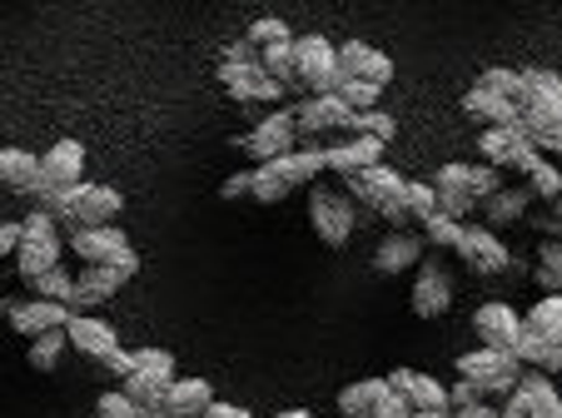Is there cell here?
Segmentation results:
<instances>
[{"label": "cell", "instance_id": "1", "mask_svg": "<svg viewBox=\"0 0 562 418\" xmlns=\"http://www.w3.org/2000/svg\"><path fill=\"white\" fill-rule=\"evenodd\" d=\"M518 125L538 145L552 129H562V76L552 70H518Z\"/></svg>", "mask_w": 562, "mask_h": 418}, {"label": "cell", "instance_id": "2", "mask_svg": "<svg viewBox=\"0 0 562 418\" xmlns=\"http://www.w3.org/2000/svg\"><path fill=\"white\" fill-rule=\"evenodd\" d=\"M120 210H125V194L110 190V184H75L65 194H50L45 200V215L55 225H70V229H100V225H115Z\"/></svg>", "mask_w": 562, "mask_h": 418}, {"label": "cell", "instance_id": "3", "mask_svg": "<svg viewBox=\"0 0 562 418\" xmlns=\"http://www.w3.org/2000/svg\"><path fill=\"white\" fill-rule=\"evenodd\" d=\"M344 190H349V200H363L373 215H383L393 229L408 225V210H404L408 180L398 170H389V165H373V170H363V174H349V180H344Z\"/></svg>", "mask_w": 562, "mask_h": 418}, {"label": "cell", "instance_id": "4", "mask_svg": "<svg viewBox=\"0 0 562 418\" xmlns=\"http://www.w3.org/2000/svg\"><path fill=\"white\" fill-rule=\"evenodd\" d=\"M60 225H55L45 210H35V215L21 219V249H15V269H21L25 284H35L41 274H50V269H60Z\"/></svg>", "mask_w": 562, "mask_h": 418}, {"label": "cell", "instance_id": "5", "mask_svg": "<svg viewBox=\"0 0 562 418\" xmlns=\"http://www.w3.org/2000/svg\"><path fill=\"white\" fill-rule=\"evenodd\" d=\"M70 249L86 259V264H110V269H120L125 279L139 274V255L130 249V239H125V229H120V225L70 229Z\"/></svg>", "mask_w": 562, "mask_h": 418}, {"label": "cell", "instance_id": "6", "mask_svg": "<svg viewBox=\"0 0 562 418\" xmlns=\"http://www.w3.org/2000/svg\"><path fill=\"white\" fill-rule=\"evenodd\" d=\"M308 225H314V235L324 239L329 249H344V245L353 239V225H359V210H353L349 194L314 184V190H308Z\"/></svg>", "mask_w": 562, "mask_h": 418}, {"label": "cell", "instance_id": "7", "mask_svg": "<svg viewBox=\"0 0 562 418\" xmlns=\"http://www.w3.org/2000/svg\"><path fill=\"white\" fill-rule=\"evenodd\" d=\"M294 70L299 86H308L314 95H339V45L324 35H299L294 41Z\"/></svg>", "mask_w": 562, "mask_h": 418}, {"label": "cell", "instance_id": "8", "mask_svg": "<svg viewBox=\"0 0 562 418\" xmlns=\"http://www.w3.org/2000/svg\"><path fill=\"white\" fill-rule=\"evenodd\" d=\"M458 379L477 384V388H483V398H488V394L508 398L513 388H518V379H522V364L513 354H503V349H483V343H477L473 354L458 359Z\"/></svg>", "mask_w": 562, "mask_h": 418}, {"label": "cell", "instance_id": "9", "mask_svg": "<svg viewBox=\"0 0 562 418\" xmlns=\"http://www.w3.org/2000/svg\"><path fill=\"white\" fill-rule=\"evenodd\" d=\"M294 139H299V120H294V110H269L265 120H259L249 135H234V145L249 155V160H259V165H274V160H284L289 150H294Z\"/></svg>", "mask_w": 562, "mask_h": 418}, {"label": "cell", "instance_id": "10", "mask_svg": "<svg viewBox=\"0 0 562 418\" xmlns=\"http://www.w3.org/2000/svg\"><path fill=\"white\" fill-rule=\"evenodd\" d=\"M477 150H483V165H493V170H522L528 174L532 165L542 160V150L532 145L528 135H522V125H493L477 135Z\"/></svg>", "mask_w": 562, "mask_h": 418}, {"label": "cell", "instance_id": "11", "mask_svg": "<svg viewBox=\"0 0 562 418\" xmlns=\"http://www.w3.org/2000/svg\"><path fill=\"white\" fill-rule=\"evenodd\" d=\"M0 319H11V329L25 334V339H41V334L65 329L75 319V309L50 300H0Z\"/></svg>", "mask_w": 562, "mask_h": 418}, {"label": "cell", "instance_id": "12", "mask_svg": "<svg viewBox=\"0 0 562 418\" xmlns=\"http://www.w3.org/2000/svg\"><path fill=\"white\" fill-rule=\"evenodd\" d=\"M41 180H45V200L75 190V184H86V145H80V139H55L50 150L41 155Z\"/></svg>", "mask_w": 562, "mask_h": 418}, {"label": "cell", "instance_id": "13", "mask_svg": "<svg viewBox=\"0 0 562 418\" xmlns=\"http://www.w3.org/2000/svg\"><path fill=\"white\" fill-rule=\"evenodd\" d=\"M408 304H414L418 319H443V314L453 309V279H448V269L438 264V259H424V264L414 269V294H408Z\"/></svg>", "mask_w": 562, "mask_h": 418}, {"label": "cell", "instance_id": "14", "mask_svg": "<svg viewBox=\"0 0 562 418\" xmlns=\"http://www.w3.org/2000/svg\"><path fill=\"white\" fill-rule=\"evenodd\" d=\"M453 255L463 259L468 269H477V274H503V269H513L508 245H503L488 225H463V239H458Z\"/></svg>", "mask_w": 562, "mask_h": 418}, {"label": "cell", "instance_id": "15", "mask_svg": "<svg viewBox=\"0 0 562 418\" xmlns=\"http://www.w3.org/2000/svg\"><path fill=\"white\" fill-rule=\"evenodd\" d=\"M473 334L483 339V349H503V354H513L522 339V319L513 304L493 300V304H477L473 309Z\"/></svg>", "mask_w": 562, "mask_h": 418}, {"label": "cell", "instance_id": "16", "mask_svg": "<svg viewBox=\"0 0 562 418\" xmlns=\"http://www.w3.org/2000/svg\"><path fill=\"white\" fill-rule=\"evenodd\" d=\"M339 80H363V86H389L393 60L383 50H373L369 41H344L339 45Z\"/></svg>", "mask_w": 562, "mask_h": 418}, {"label": "cell", "instance_id": "17", "mask_svg": "<svg viewBox=\"0 0 562 418\" xmlns=\"http://www.w3.org/2000/svg\"><path fill=\"white\" fill-rule=\"evenodd\" d=\"M294 120H299V135L318 139V135H329V129H349L353 125V110L344 105L339 95H308L304 105L294 110Z\"/></svg>", "mask_w": 562, "mask_h": 418}, {"label": "cell", "instance_id": "18", "mask_svg": "<svg viewBox=\"0 0 562 418\" xmlns=\"http://www.w3.org/2000/svg\"><path fill=\"white\" fill-rule=\"evenodd\" d=\"M120 284H125V274H120V269H110V264H86L80 274H75V304H70V309H75V314L100 309V304H110V300L120 294Z\"/></svg>", "mask_w": 562, "mask_h": 418}, {"label": "cell", "instance_id": "19", "mask_svg": "<svg viewBox=\"0 0 562 418\" xmlns=\"http://www.w3.org/2000/svg\"><path fill=\"white\" fill-rule=\"evenodd\" d=\"M0 184H11L15 194H35L45 204V180H41V155L21 150V145H0Z\"/></svg>", "mask_w": 562, "mask_h": 418}, {"label": "cell", "instance_id": "20", "mask_svg": "<svg viewBox=\"0 0 562 418\" xmlns=\"http://www.w3.org/2000/svg\"><path fill=\"white\" fill-rule=\"evenodd\" d=\"M373 165H383V145L379 139H363V135H353V139H344V145H324V170H334V174H363V170H373Z\"/></svg>", "mask_w": 562, "mask_h": 418}, {"label": "cell", "instance_id": "21", "mask_svg": "<svg viewBox=\"0 0 562 418\" xmlns=\"http://www.w3.org/2000/svg\"><path fill=\"white\" fill-rule=\"evenodd\" d=\"M65 339L80 349L86 359H100L105 364L110 354L120 349V334H115V324H105V319H90V314H75L70 324H65Z\"/></svg>", "mask_w": 562, "mask_h": 418}, {"label": "cell", "instance_id": "22", "mask_svg": "<svg viewBox=\"0 0 562 418\" xmlns=\"http://www.w3.org/2000/svg\"><path fill=\"white\" fill-rule=\"evenodd\" d=\"M220 80L234 100H284V86L265 76V65H220Z\"/></svg>", "mask_w": 562, "mask_h": 418}, {"label": "cell", "instance_id": "23", "mask_svg": "<svg viewBox=\"0 0 562 418\" xmlns=\"http://www.w3.org/2000/svg\"><path fill=\"white\" fill-rule=\"evenodd\" d=\"M424 264V235H408V229H393L379 249H373V269L379 274H404V269Z\"/></svg>", "mask_w": 562, "mask_h": 418}, {"label": "cell", "instance_id": "24", "mask_svg": "<svg viewBox=\"0 0 562 418\" xmlns=\"http://www.w3.org/2000/svg\"><path fill=\"white\" fill-rule=\"evenodd\" d=\"M214 404L210 379H175L165 394V418H204Z\"/></svg>", "mask_w": 562, "mask_h": 418}, {"label": "cell", "instance_id": "25", "mask_svg": "<svg viewBox=\"0 0 562 418\" xmlns=\"http://www.w3.org/2000/svg\"><path fill=\"white\" fill-rule=\"evenodd\" d=\"M389 388L393 394H404L414 408H448V388L438 384L434 374H418V369H393Z\"/></svg>", "mask_w": 562, "mask_h": 418}, {"label": "cell", "instance_id": "26", "mask_svg": "<svg viewBox=\"0 0 562 418\" xmlns=\"http://www.w3.org/2000/svg\"><path fill=\"white\" fill-rule=\"evenodd\" d=\"M463 110L473 120H483V129H493V125H518V105H513L508 95H493V90H483V86H473L463 95Z\"/></svg>", "mask_w": 562, "mask_h": 418}, {"label": "cell", "instance_id": "27", "mask_svg": "<svg viewBox=\"0 0 562 418\" xmlns=\"http://www.w3.org/2000/svg\"><path fill=\"white\" fill-rule=\"evenodd\" d=\"M269 174H274L284 190H299V184H308L314 174H324V150H289L284 160L265 165Z\"/></svg>", "mask_w": 562, "mask_h": 418}, {"label": "cell", "instance_id": "28", "mask_svg": "<svg viewBox=\"0 0 562 418\" xmlns=\"http://www.w3.org/2000/svg\"><path fill=\"white\" fill-rule=\"evenodd\" d=\"M518 394L528 398V414H532V418H562V394L552 388L548 374H538V369H522Z\"/></svg>", "mask_w": 562, "mask_h": 418}, {"label": "cell", "instance_id": "29", "mask_svg": "<svg viewBox=\"0 0 562 418\" xmlns=\"http://www.w3.org/2000/svg\"><path fill=\"white\" fill-rule=\"evenodd\" d=\"M528 204H532V190H498L488 204H477V210H483V225L498 235L503 225H518V219H528Z\"/></svg>", "mask_w": 562, "mask_h": 418}, {"label": "cell", "instance_id": "30", "mask_svg": "<svg viewBox=\"0 0 562 418\" xmlns=\"http://www.w3.org/2000/svg\"><path fill=\"white\" fill-rule=\"evenodd\" d=\"M389 394V379H359V384L339 388V414L344 418H373L379 398Z\"/></svg>", "mask_w": 562, "mask_h": 418}, {"label": "cell", "instance_id": "31", "mask_svg": "<svg viewBox=\"0 0 562 418\" xmlns=\"http://www.w3.org/2000/svg\"><path fill=\"white\" fill-rule=\"evenodd\" d=\"M522 329L542 343H562V294H542V300L528 309Z\"/></svg>", "mask_w": 562, "mask_h": 418}, {"label": "cell", "instance_id": "32", "mask_svg": "<svg viewBox=\"0 0 562 418\" xmlns=\"http://www.w3.org/2000/svg\"><path fill=\"white\" fill-rule=\"evenodd\" d=\"M299 41V35H294ZM294 41H284V45H265V50H259V65H265V76L269 80H279V86H294L299 80V70H294Z\"/></svg>", "mask_w": 562, "mask_h": 418}, {"label": "cell", "instance_id": "33", "mask_svg": "<svg viewBox=\"0 0 562 418\" xmlns=\"http://www.w3.org/2000/svg\"><path fill=\"white\" fill-rule=\"evenodd\" d=\"M542 284V294H562V239H542L538 249V274H532Z\"/></svg>", "mask_w": 562, "mask_h": 418}, {"label": "cell", "instance_id": "34", "mask_svg": "<svg viewBox=\"0 0 562 418\" xmlns=\"http://www.w3.org/2000/svg\"><path fill=\"white\" fill-rule=\"evenodd\" d=\"M404 210H408V219L428 225V219L438 215V190H434V180H408V190H404Z\"/></svg>", "mask_w": 562, "mask_h": 418}, {"label": "cell", "instance_id": "35", "mask_svg": "<svg viewBox=\"0 0 562 418\" xmlns=\"http://www.w3.org/2000/svg\"><path fill=\"white\" fill-rule=\"evenodd\" d=\"M31 290H35V300H50V304H75V274L60 264V269H50V274H41V279H35Z\"/></svg>", "mask_w": 562, "mask_h": 418}, {"label": "cell", "instance_id": "36", "mask_svg": "<svg viewBox=\"0 0 562 418\" xmlns=\"http://www.w3.org/2000/svg\"><path fill=\"white\" fill-rule=\"evenodd\" d=\"M353 135H363V139H379V145H389L393 135H398V120L389 115V110H363V115H353Z\"/></svg>", "mask_w": 562, "mask_h": 418}, {"label": "cell", "instance_id": "37", "mask_svg": "<svg viewBox=\"0 0 562 418\" xmlns=\"http://www.w3.org/2000/svg\"><path fill=\"white\" fill-rule=\"evenodd\" d=\"M65 329H55V334H41V339H31V369H41V374H50L55 364H60V354H65Z\"/></svg>", "mask_w": 562, "mask_h": 418}, {"label": "cell", "instance_id": "38", "mask_svg": "<svg viewBox=\"0 0 562 418\" xmlns=\"http://www.w3.org/2000/svg\"><path fill=\"white\" fill-rule=\"evenodd\" d=\"M528 190H532V200H552V204H558L562 200V170L552 160H538L528 170Z\"/></svg>", "mask_w": 562, "mask_h": 418}, {"label": "cell", "instance_id": "39", "mask_svg": "<svg viewBox=\"0 0 562 418\" xmlns=\"http://www.w3.org/2000/svg\"><path fill=\"white\" fill-rule=\"evenodd\" d=\"M255 50H265V45H284V41H294V31H289V21H279V15H259L255 25H249V35H245Z\"/></svg>", "mask_w": 562, "mask_h": 418}, {"label": "cell", "instance_id": "40", "mask_svg": "<svg viewBox=\"0 0 562 418\" xmlns=\"http://www.w3.org/2000/svg\"><path fill=\"white\" fill-rule=\"evenodd\" d=\"M498 190H503V174L493 170V165H468V194H473L477 204H488Z\"/></svg>", "mask_w": 562, "mask_h": 418}, {"label": "cell", "instance_id": "41", "mask_svg": "<svg viewBox=\"0 0 562 418\" xmlns=\"http://www.w3.org/2000/svg\"><path fill=\"white\" fill-rule=\"evenodd\" d=\"M379 86H363V80H344L339 86V100L353 110V115H363V110H379Z\"/></svg>", "mask_w": 562, "mask_h": 418}, {"label": "cell", "instance_id": "42", "mask_svg": "<svg viewBox=\"0 0 562 418\" xmlns=\"http://www.w3.org/2000/svg\"><path fill=\"white\" fill-rule=\"evenodd\" d=\"M458 239H463V225L448 215H434L424 225V245H438V249H458Z\"/></svg>", "mask_w": 562, "mask_h": 418}, {"label": "cell", "instance_id": "43", "mask_svg": "<svg viewBox=\"0 0 562 418\" xmlns=\"http://www.w3.org/2000/svg\"><path fill=\"white\" fill-rule=\"evenodd\" d=\"M477 86L483 90H493V95H518V70H508V65H488V70H483V76H477ZM513 105H518V100H513Z\"/></svg>", "mask_w": 562, "mask_h": 418}, {"label": "cell", "instance_id": "44", "mask_svg": "<svg viewBox=\"0 0 562 418\" xmlns=\"http://www.w3.org/2000/svg\"><path fill=\"white\" fill-rule=\"evenodd\" d=\"M135 374L175 379V354H170V349H135Z\"/></svg>", "mask_w": 562, "mask_h": 418}, {"label": "cell", "instance_id": "45", "mask_svg": "<svg viewBox=\"0 0 562 418\" xmlns=\"http://www.w3.org/2000/svg\"><path fill=\"white\" fill-rule=\"evenodd\" d=\"M95 418H139V404L125 394V388H110V394H100Z\"/></svg>", "mask_w": 562, "mask_h": 418}, {"label": "cell", "instance_id": "46", "mask_svg": "<svg viewBox=\"0 0 562 418\" xmlns=\"http://www.w3.org/2000/svg\"><path fill=\"white\" fill-rule=\"evenodd\" d=\"M245 194H255V170H234L220 184V200H245Z\"/></svg>", "mask_w": 562, "mask_h": 418}, {"label": "cell", "instance_id": "47", "mask_svg": "<svg viewBox=\"0 0 562 418\" xmlns=\"http://www.w3.org/2000/svg\"><path fill=\"white\" fill-rule=\"evenodd\" d=\"M473 404H483V388L468 384V379H458V384L448 388V408L458 414V408H473Z\"/></svg>", "mask_w": 562, "mask_h": 418}, {"label": "cell", "instance_id": "48", "mask_svg": "<svg viewBox=\"0 0 562 418\" xmlns=\"http://www.w3.org/2000/svg\"><path fill=\"white\" fill-rule=\"evenodd\" d=\"M373 418H414V404H408L404 394H393V388H389V394L379 398V408H373Z\"/></svg>", "mask_w": 562, "mask_h": 418}, {"label": "cell", "instance_id": "49", "mask_svg": "<svg viewBox=\"0 0 562 418\" xmlns=\"http://www.w3.org/2000/svg\"><path fill=\"white\" fill-rule=\"evenodd\" d=\"M259 60V50L249 41H234V45H224V60L220 65H255Z\"/></svg>", "mask_w": 562, "mask_h": 418}, {"label": "cell", "instance_id": "50", "mask_svg": "<svg viewBox=\"0 0 562 418\" xmlns=\"http://www.w3.org/2000/svg\"><path fill=\"white\" fill-rule=\"evenodd\" d=\"M105 369L115 379H130V374H135V349H115V354L105 359Z\"/></svg>", "mask_w": 562, "mask_h": 418}, {"label": "cell", "instance_id": "51", "mask_svg": "<svg viewBox=\"0 0 562 418\" xmlns=\"http://www.w3.org/2000/svg\"><path fill=\"white\" fill-rule=\"evenodd\" d=\"M15 249H21V219H5L0 225V259L15 255Z\"/></svg>", "mask_w": 562, "mask_h": 418}, {"label": "cell", "instance_id": "52", "mask_svg": "<svg viewBox=\"0 0 562 418\" xmlns=\"http://www.w3.org/2000/svg\"><path fill=\"white\" fill-rule=\"evenodd\" d=\"M498 414H503V418H532V414H528V398H522L518 388H513V394H508V404H503Z\"/></svg>", "mask_w": 562, "mask_h": 418}, {"label": "cell", "instance_id": "53", "mask_svg": "<svg viewBox=\"0 0 562 418\" xmlns=\"http://www.w3.org/2000/svg\"><path fill=\"white\" fill-rule=\"evenodd\" d=\"M204 418H255V414H249V408H239V404H220V398H214Z\"/></svg>", "mask_w": 562, "mask_h": 418}, {"label": "cell", "instance_id": "54", "mask_svg": "<svg viewBox=\"0 0 562 418\" xmlns=\"http://www.w3.org/2000/svg\"><path fill=\"white\" fill-rule=\"evenodd\" d=\"M532 225H538V229H548L552 239H562V200L552 204V215H548V219H532Z\"/></svg>", "mask_w": 562, "mask_h": 418}, {"label": "cell", "instance_id": "55", "mask_svg": "<svg viewBox=\"0 0 562 418\" xmlns=\"http://www.w3.org/2000/svg\"><path fill=\"white\" fill-rule=\"evenodd\" d=\"M453 418H503L498 408H488V404H473V408H458Z\"/></svg>", "mask_w": 562, "mask_h": 418}, {"label": "cell", "instance_id": "56", "mask_svg": "<svg viewBox=\"0 0 562 418\" xmlns=\"http://www.w3.org/2000/svg\"><path fill=\"white\" fill-rule=\"evenodd\" d=\"M538 150H548V155H562V129H552L548 139H538Z\"/></svg>", "mask_w": 562, "mask_h": 418}, {"label": "cell", "instance_id": "57", "mask_svg": "<svg viewBox=\"0 0 562 418\" xmlns=\"http://www.w3.org/2000/svg\"><path fill=\"white\" fill-rule=\"evenodd\" d=\"M414 418H453V408H414Z\"/></svg>", "mask_w": 562, "mask_h": 418}, {"label": "cell", "instance_id": "58", "mask_svg": "<svg viewBox=\"0 0 562 418\" xmlns=\"http://www.w3.org/2000/svg\"><path fill=\"white\" fill-rule=\"evenodd\" d=\"M274 418H314L308 408H284V414H274Z\"/></svg>", "mask_w": 562, "mask_h": 418}]
</instances>
